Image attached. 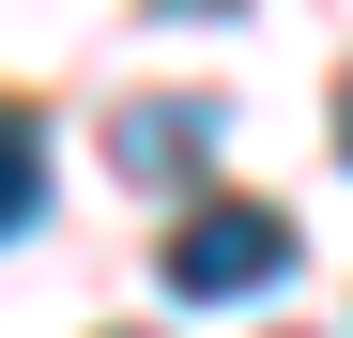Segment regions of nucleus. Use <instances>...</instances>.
<instances>
[{"label":"nucleus","instance_id":"1","mask_svg":"<svg viewBox=\"0 0 353 338\" xmlns=\"http://www.w3.org/2000/svg\"><path fill=\"white\" fill-rule=\"evenodd\" d=\"M292 277V215L276 200H200L185 231H169V292L185 308H246V292H276Z\"/></svg>","mask_w":353,"mask_h":338},{"label":"nucleus","instance_id":"2","mask_svg":"<svg viewBox=\"0 0 353 338\" xmlns=\"http://www.w3.org/2000/svg\"><path fill=\"white\" fill-rule=\"evenodd\" d=\"M108 139H123L139 185H185V154H215V108H200V92H154V108H123Z\"/></svg>","mask_w":353,"mask_h":338},{"label":"nucleus","instance_id":"3","mask_svg":"<svg viewBox=\"0 0 353 338\" xmlns=\"http://www.w3.org/2000/svg\"><path fill=\"white\" fill-rule=\"evenodd\" d=\"M31 231H46V123L0 108V246H31Z\"/></svg>","mask_w":353,"mask_h":338},{"label":"nucleus","instance_id":"4","mask_svg":"<svg viewBox=\"0 0 353 338\" xmlns=\"http://www.w3.org/2000/svg\"><path fill=\"white\" fill-rule=\"evenodd\" d=\"M338 154H353V77H338Z\"/></svg>","mask_w":353,"mask_h":338}]
</instances>
